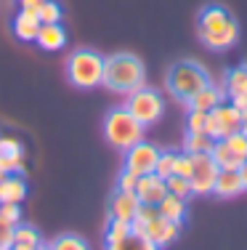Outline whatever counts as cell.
I'll return each instance as SVG.
<instances>
[{"mask_svg": "<svg viewBox=\"0 0 247 250\" xmlns=\"http://www.w3.org/2000/svg\"><path fill=\"white\" fill-rule=\"evenodd\" d=\"M197 35L210 51H228L239 40V24L231 14L218 3H208L199 11Z\"/></svg>", "mask_w": 247, "mask_h": 250, "instance_id": "6da1fadb", "label": "cell"}, {"mask_svg": "<svg viewBox=\"0 0 247 250\" xmlns=\"http://www.w3.org/2000/svg\"><path fill=\"white\" fill-rule=\"evenodd\" d=\"M101 85H107L112 93H133L136 88L146 85V69L144 62L133 53H114L104 64V80Z\"/></svg>", "mask_w": 247, "mask_h": 250, "instance_id": "7a4b0ae2", "label": "cell"}, {"mask_svg": "<svg viewBox=\"0 0 247 250\" xmlns=\"http://www.w3.org/2000/svg\"><path fill=\"white\" fill-rule=\"evenodd\" d=\"M104 64H107V59H104L98 51L77 48V51L69 53V59H67V77H69V83H72L75 88L91 91V88L101 85Z\"/></svg>", "mask_w": 247, "mask_h": 250, "instance_id": "3957f363", "label": "cell"}, {"mask_svg": "<svg viewBox=\"0 0 247 250\" xmlns=\"http://www.w3.org/2000/svg\"><path fill=\"white\" fill-rule=\"evenodd\" d=\"M165 83H168V91L173 93L175 99L186 101V99H191L197 91H202V88L208 85L210 75H208V69H205L202 64H197V62H178V64L170 67L168 80Z\"/></svg>", "mask_w": 247, "mask_h": 250, "instance_id": "277c9868", "label": "cell"}, {"mask_svg": "<svg viewBox=\"0 0 247 250\" xmlns=\"http://www.w3.org/2000/svg\"><path fill=\"white\" fill-rule=\"evenodd\" d=\"M104 133H107L109 144H114L117 149L125 152L128 146L138 144V141L144 139V125H141L125 106H117V109H112L107 115V120H104Z\"/></svg>", "mask_w": 247, "mask_h": 250, "instance_id": "5b68a950", "label": "cell"}, {"mask_svg": "<svg viewBox=\"0 0 247 250\" xmlns=\"http://www.w3.org/2000/svg\"><path fill=\"white\" fill-rule=\"evenodd\" d=\"M125 109L131 112V115L136 117L144 128H149V125H157V123L162 120V115H165V99L154 91V88L141 85L133 93H128Z\"/></svg>", "mask_w": 247, "mask_h": 250, "instance_id": "8992f818", "label": "cell"}, {"mask_svg": "<svg viewBox=\"0 0 247 250\" xmlns=\"http://www.w3.org/2000/svg\"><path fill=\"white\" fill-rule=\"evenodd\" d=\"M239 128H242V117H239V109L228 99L221 101L218 106H213V109L208 112V125H205V133L213 136L215 141L231 136L234 130H239Z\"/></svg>", "mask_w": 247, "mask_h": 250, "instance_id": "52a82bcc", "label": "cell"}, {"mask_svg": "<svg viewBox=\"0 0 247 250\" xmlns=\"http://www.w3.org/2000/svg\"><path fill=\"white\" fill-rule=\"evenodd\" d=\"M181 229H184L181 221H170V218H165V216H157V218H152V221L146 224V231L138 240V245L146 248V250L165 248V245H170V242L178 240Z\"/></svg>", "mask_w": 247, "mask_h": 250, "instance_id": "ba28073f", "label": "cell"}, {"mask_svg": "<svg viewBox=\"0 0 247 250\" xmlns=\"http://www.w3.org/2000/svg\"><path fill=\"white\" fill-rule=\"evenodd\" d=\"M215 176H218V163L213 160V154L210 152L194 154V168L189 176L191 194H210L213 192V184H215Z\"/></svg>", "mask_w": 247, "mask_h": 250, "instance_id": "9c48e42d", "label": "cell"}, {"mask_svg": "<svg viewBox=\"0 0 247 250\" xmlns=\"http://www.w3.org/2000/svg\"><path fill=\"white\" fill-rule=\"evenodd\" d=\"M157 157H160V149L154 144L141 139L138 144L128 146L125 149V168L136 176H144V173H152L157 165Z\"/></svg>", "mask_w": 247, "mask_h": 250, "instance_id": "30bf717a", "label": "cell"}, {"mask_svg": "<svg viewBox=\"0 0 247 250\" xmlns=\"http://www.w3.org/2000/svg\"><path fill=\"white\" fill-rule=\"evenodd\" d=\"M165 194H168V187H165V178H160L152 170V173H144L138 176L136 181V197L141 202H146V205H157Z\"/></svg>", "mask_w": 247, "mask_h": 250, "instance_id": "8fae6325", "label": "cell"}, {"mask_svg": "<svg viewBox=\"0 0 247 250\" xmlns=\"http://www.w3.org/2000/svg\"><path fill=\"white\" fill-rule=\"evenodd\" d=\"M245 192L242 187V178H239V168H218V176H215L213 184V194L221 200H231L239 197Z\"/></svg>", "mask_w": 247, "mask_h": 250, "instance_id": "7c38bea8", "label": "cell"}, {"mask_svg": "<svg viewBox=\"0 0 247 250\" xmlns=\"http://www.w3.org/2000/svg\"><path fill=\"white\" fill-rule=\"evenodd\" d=\"M226 99L237 109L247 104V67H234L226 72Z\"/></svg>", "mask_w": 247, "mask_h": 250, "instance_id": "4fadbf2b", "label": "cell"}, {"mask_svg": "<svg viewBox=\"0 0 247 250\" xmlns=\"http://www.w3.org/2000/svg\"><path fill=\"white\" fill-rule=\"evenodd\" d=\"M11 29H14V35L21 40V43H35L38 29H40L38 14H35V11H27V8H19V14H16L14 21H11Z\"/></svg>", "mask_w": 247, "mask_h": 250, "instance_id": "5bb4252c", "label": "cell"}, {"mask_svg": "<svg viewBox=\"0 0 247 250\" xmlns=\"http://www.w3.org/2000/svg\"><path fill=\"white\" fill-rule=\"evenodd\" d=\"M138 205H141V200L136 197V192H120V189H114V194L109 200V213H112V218L131 221L136 216Z\"/></svg>", "mask_w": 247, "mask_h": 250, "instance_id": "9a60e30c", "label": "cell"}, {"mask_svg": "<svg viewBox=\"0 0 247 250\" xmlns=\"http://www.w3.org/2000/svg\"><path fill=\"white\" fill-rule=\"evenodd\" d=\"M24 200H27V184L21 178V173L0 176V202H16V205H21Z\"/></svg>", "mask_w": 247, "mask_h": 250, "instance_id": "2e32d148", "label": "cell"}, {"mask_svg": "<svg viewBox=\"0 0 247 250\" xmlns=\"http://www.w3.org/2000/svg\"><path fill=\"white\" fill-rule=\"evenodd\" d=\"M35 43H38L43 51H51V53L61 51L64 43H67V32H64L61 21H54V24H40Z\"/></svg>", "mask_w": 247, "mask_h": 250, "instance_id": "e0dca14e", "label": "cell"}, {"mask_svg": "<svg viewBox=\"0 0 247 250\" xmlns=\"http://www.w3.org/2000/svg\"><path fill=\"white\" fill-rule=\"evenodd\" d=\"M221 101H226V91H221V88H215L213 83H208V85H205L202 91H197L191 99H186L184 104L189 106V109H202V112H210L213 106H218Z\"/></svg>", "mask_w": 247, "mask_h": 250, "instance_id": "ac0fdd59", "label": "cell"}, {"mask_svg": "<svg viewBox=\"0 0 247 250\" xmlns=\"http://www.w3.org/2000/svg\"><path fill=\"white\" fill-rule=\"evenodd\" d=\"M133 240L131 234V221H122V218H112L109 229H107V248L109 250H120Z\"/></svg>", "mask_w": 247, "mask_h": 250, "instance_id": "d6986e66", "label": "cell"}, {"mask_svg": "<svg viewBox=\"0 0 247 250\" xmlns=\"http://www.w3.org/2000/svg\"><path fill=\"white\" fill-rule=\"evenodd\" d=\"M157 210H160V216L170 218V221H181L184 224L186 218V200L184 197H175V194H165V197L157 202Z\"/></svg>", "mask_w": 247, "mask_h": 250, "instance_id": "ffe728a7", "label": "cell"}, {"mask_svg": "<svg viewBox=\"0 0 247 250\" xmlns=\"http://www.w3.org/2000/svg\"><path fill=\"white\" fill-rule=\"evenodd\" d=\"M43 245V237L38 234V229H32V226H14V248L16 250H38Z\"/></svg>", "mask_w": 247, "mask_h": 250, "instance_id": "44dd1931", "label": "cell"}, {"mask_svg": "<svg viewBox=\"0 0 247 250\" xmlns=\"http://www.w3.org/2000/svg\"><path fill=\"white\" fill-rule=\"evenodd\" d=\"M210 154H213V160L218 163V168H239V165L245 163V157H239V154L234 152L223 139L215 141V144H213V152H210Z\"/></svg>", "mask_w": 247, "mask_h": 250, "instance_id": "7402d4cb", "label": "cell"}, {"mask_svg": "<svg viewBox=\"0 0 247 250\" xmlns=\"http://www.w3.org/2000/svg\"><path fill=\"white\" fill-rule=\"evenodd\" d=\"M213 144H215V139H213V136H208L205 130H202V133H189V130H186V139H184V152H189V154L213 152Z\"/></svg>", "mask_w": 247, "mask_h": 250, "instance_id": "603a6c76", "label": "cell"}, {"mask_svg": "<svg viewBox=\"0 0 247 250\" xmlns=\"http://www.w3.org/2000/svg\"><path fill=\"white\" fill-rule=\"evenodd\" d=\"M0 173H24V149L0 152Z\"/></svg>", "mask_w": 247, "mask_h": 250, "instance_id": "cb8c5ba5", "label": "cell"}, {"mask_svg": "<svg viewBox=\"0 0 247 250\" xmlns=\"http://www.w3.org/2000/svg\"><path fill=\"white\" fill-rule=\"evenodd\" d=\"M165 187H168V192L170 194H175V197H191V184H189V178H184V176H178V173H173V176H168L165 178Z\"/></svg>", "mask_w": 247, "mask_h": 250, "instance_id": "d4e9b609", "label": "cell"}, {"mask_svg": "<svg viewBox=\"0 0 247 250\" xmlns=\"http://www.w3.org/2000/svg\"><path fill=\"white\" fill-rule=\"evenodd\" d=\"M175 157L178 154L170 152V149H160V157H157V165H154V173L160 178H168L175 173Z\"/></svg>", "mask_w": 247, "mask_h": 250, "instance_id": "484cf974", "label": "cell"}, {"mask_svg": "<svg viewBox=\"0 0 247 250\" xmlns=\"http://www.w3.org/2000/svg\"><path fill=\"white\" fill-rule=\"evenodd\" d=\"M38 19L40 24H54V21H61V5L56 0H45L38 8Z\"/></svg>", "mask_w": 247, "mask_h": 250, "instance_id": "4316f807", "label": "cell"}, {"mask_svg": "<svg viewBox=\"0 0 247 250\" xmlns=\"http://www.w3.org/2000/svg\"><path fill=\"white\" fill-rule=\"evenodd\" d=\"M51 250H85V240L77 234H61V237H56L54 242L48 245Z\"/></svg>", "mask_w": 247, "mask_h": 250, "instance_id": "83f0119b", "label": "cell"}, {"mask_svg": "<svg viewBox=\"0 0 247 250\" xmlns=\"http://www.w3.org/2000/svg\"><path fill=\"white\" fill-rule=\"evenodd\" d=\"M0 224L19 226L21 224V208L16 202H0Z\"/></svg>", "mask_w": 247, "mask_h": 250, "instance_id": "f1b7e54d", "label": "cell"}, {"mask_svg": "<svg viewBox=\"0 0 247 250\" xmlns=\"http://www.w3.org/2000/svg\"><path fill=\"white\" fill-rule=\"evenodd\" d=\"M205 125H208V112L189 109V117H186V130H189V133H202Z\"/></svg>", "mask_w": 247, "mask_h": 250, "instance_id": "f546056e", "label": "cell"}, {"mask_svg": "<svg viewBox=\"0 0 247 250\" xmlns=\"http://www.w3.org/2000/svg\"><path fill=\"white\" fill-rule=\"evenodd\" d=\"M136 181H138L136 173H131L128 168H122L120 176H117V189H120V192H136Z\"/></svg>", "mask_w": 247, "mask_h": 250, "instance_id": "4dcf8cb0", "label": "cell"}, {"mask_svg": "<svg viewBox=\"0 0 247 250\" xmlns=\"http://www.w3.org/2000/svg\"><path fill=\"white\" fill-rule=\"evenodd\" d=\"M19 149H24V144L16 136H0V152H19Z\"/></svg>", "mask_w": 247, "mask_h": 250, "instance_id": "1f68e13d", "label": "cell"}, {"mask_svg": "<svg viewBox=\"0 0 247 250\" xmlns=\"http://www.w3.org/2000/svg\"><path fill=\"white\" fill-rule=\"evenodd\" d=\"M14 248V226L0 224V250H11Z\"/></svg>", "mask_w": 247, "mask_h": 250, "instance_id": "d6a6232c", "label": "cell"}, {"mask_svg": "<svg viewBox=\"0 0 247 250\" xmlns=\"http://www.w3.org/2000/svg\"><path fill=\"white\" fill-rule=\"evenodd\" d=\"M16 3H19V8H27V11H35V14H38V8L45 0H16Z\"/></svg>", "mask_w": 247, "mask_h": 250, "instance_id": "836d02e7", "label": "cell"}, {"mask_svg": "<svg viewBox=\"0 0 247 250\" xmlns=\"http://www.w3.org/2000/svg\"><path fill=\"white\" fill-rule=\"evenodd\" d=\"M239 178H242V187H245V192H247V160L239 165Z\"/></svg>", "mask_w": 247, "mask_h": 250, "instance_id": "e575fe53", "label": "cell"}, {"mask_svg": "<svg viewBox=\"0 0 247 250\" xmlns=\"http://www.w3.org/2000/svg\"><path fill=\"white\" fill-rule=\"evenodd\" d=\"M239 117H242V125H245V123H247V104L239 106Z\"/></svg>", "mask_w": 247, "mask_h": 250, "instance_id": "d590c367", "label": "cell"}, {"mask_svg": "<svg viewBox=\"0 0 247 250\" xmlns=\"http://www.w3.org/2000/svg\"><path fill=\"white\" fill-rule=\"evenodd\" d=\"M11 3H14V0H0V5H11Z\"/></svg>", "mask_w": 247, "mask_h": 250, "instance_id": "8d00e7d4", "label": "cell"}, {"mask_svg": "<svg viewBox=\"0 0 247 250\" xmlns=\"http://www.w3.org/2000/svg\"><path fill=\"white\" fill-rule=\"evenodd\" d=\"M242 133H245V136H247V123H245V125H242Z\"/></svg>", "mask_w": 247, "mask_h": 250, "instance_id": "74e56055", "label": "cell"}, {"mask_svg": "<svg viewBox=\"0 0 247 250\" xmlns=\"http://www.w3.org/2000/svg\"><path fill=\"white\" fill-rule=\"evenodd\" d=\"M0 176H3V173H0Z\"/></svg>", "mask_w": 247, "mask_h": 250, "instance_id": "f35d334b", "label": "cell"}]
</instances>
